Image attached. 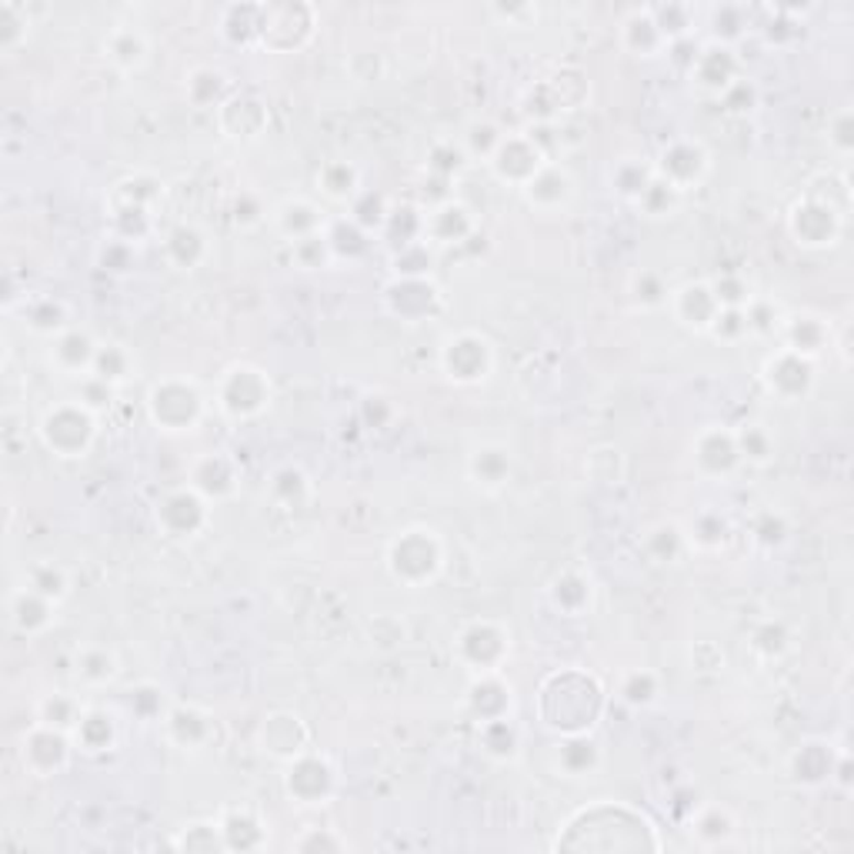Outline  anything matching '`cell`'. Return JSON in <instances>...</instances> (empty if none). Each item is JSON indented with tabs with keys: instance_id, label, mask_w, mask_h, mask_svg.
Masks as SVG:
<instances>
[{
	"instance_id": "1",
	"label": "cell",
	"mask_w": 854,
	"mask_h": 854,
	"mask_svg": "<svg viewBox=\"0 0 854 854\" xmlns=\"http://www.w3.org/2000/svg\"><path fill=\"white\" fill-rule=\"evenodd\" d=\"M44 438L57 454L74 458L91 441V420L77 407H57L44 417Z\"/></svg>"
},
{
	"instance_id": "2",
	"label": "cell",
	"mask_w": 854,
	"mask_h": 854,
	"mask_svg": "<svg viewBox=\"0 0 854 854\" xmlns=\"http://www.w3.org/2000/svg\"><path fill=\"white\" fill-rule=\"evenodd\" d=\"M431 535V531H427ZM424 531H417V535H407L401 544H397V551H394V568H397V574H404V577H411V568H417V577H424V574H431L435 568H438V548H435V541L427 538Z\"/></svg>"
},
{
	"instance_id": "3",
	"label": "cell",
	"mask_w": 854,
	"mask_h": 854,
	"mask_svg": "<svg viewBox=\"0 0 854 854\" xmlns=\"http://www.w3.org/2000/svg\"><path fill=\"white\" fill-rule=\"evenodd\" d=\"M471 348H474V358H477V364L474 368H461V364H454L451 371H454V378H464V381H474V378H481V371L487 368L484 361V355H487V345L484 340H477V337H471ZM448 355H454V358H464L468 355V337H461V340H451V348H448Z\"/></svg>"
}]
</instances>
